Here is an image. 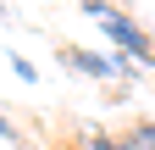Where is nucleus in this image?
I'll list each match as a JSON object with an SVG mask.
<instances>
[{"instance_id":"obj_3","label":"nucleus","mask_w":155,"mask_h":150,"mask_svg":"<svg viewBox=\"0 0 155 150\" xmlns=\"http://www.w3.org/2000/svg\"><path fill=\"white\" fill-rule=\"evenodd\" d=\"M127 145H133V150H155V117H150V122H133Z\"/></svg>"},{"instance_id":"obj_5","label":"nucleus","mask_w":155,"mask_h":150,"mask_svg":"<svg viewBox=\"0 0 155 150\" xmlns=\"http://www.w3.org/2000/svg\"><path fill=\"white\" fill-rule=\"evenodd\" d=\"M11 72H17L22 84H33V78H39V72H33V61H22V56H11Z\"/></svg>"},{"instance_id":"obj_1","label":"nucleus","mask_w":155,"mask_h":150,"mask_svg":"<svg viewBox=\"0 0 155 150\" xmlns=\"http://www.w3.org/2000/svg\"><path fill=\"white\" fill-rule=\"evenodd\" d=\"M89 17L105 28L111 50H122V56H139V61H155V39H150V28H139L127 11H111L105 0H89Z\"/></svg>"},{"instance_id":"obj_6","label":"nucleus","mask_w":155,"mask_h":150,"mask_svg":"<svg viewBox=\"0 0 155 150\" xmlns=\"http://www.w3.org/2000/svg\"><path fill=\"white\" fill-rule=\"evenodd\" d=\"M0 139H6V145H17V128H11L6 117H0Z\"/></svg>"},{"instance_id":"obj_2","label":"nucleus","mask_w":155,"mask_h":150,"mask_svg":"<svg viewBox=\"0 0 155 150\" xmlns=\"http://www.w3.org/2000/svg\"><path fill=\"white\" fill-rule=\"evenodd\" d=\"M61 67L83 72V78H100V84H111V78H133V61H127L122 50L100 56V50H83V45H67V50H61Z\"/></svg>"},{"instance_id":"obj_7","label":"nucleus","mask_w":155,"mask_h":150,"mask_svg":"<svg viewBox=\"0 0 155 150\" xmlns=\"http://www.w3.org/2000/svg\"><path fill=\"white\" fill-rule=\"evenodd\" d=\"M0 6H6V0H0Z\"/></svg>"},{"instance_id":"obj_4","label":"nucleus","mask_w":155,"mask_h":150,"mask_svg":"<svg viewBox=\"0 0 155 150\" xmlns=\"http://www.w3.org/2000/svg\"><path fill=\"white\" fill-rule=\"evenodd\" d=\"M89 150H133L127 139H116V134H100V128H94L89 134Z\"/></svg>"}]
</instances>
